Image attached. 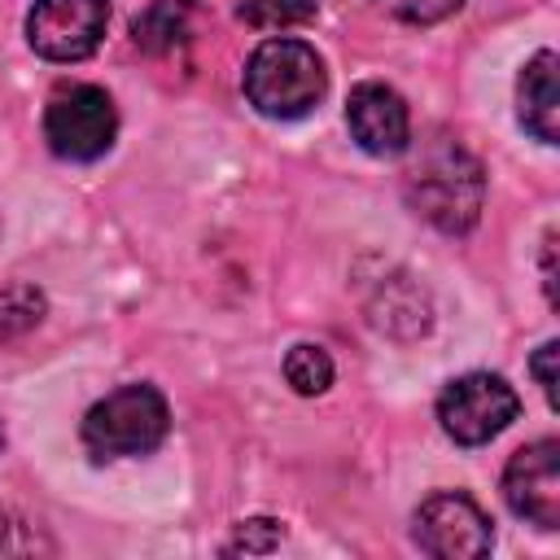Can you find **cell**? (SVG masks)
<instances>
[{
	"instance_id": "6da1fadb",
	"label": "cell",
	"mask_w": 560,
	"mask_h": 560,
	"mask_svg": "<svg viewBox=\"0 0 560 560\" xmlns=\"http://www.w3.org/2000/svg\"><path fill=\"white\" fill-rule=\"evenodd\" d=\"M407 206L433 223L446 236H464L477 228L486 206V171L481 162L451 136H438L424 144V153L411 162L402 179Z\"/></svg>"
},
{
	"instance_id": "7a4b0ae2",
	"label": "cell",
	"mask_w": 560,
	"mask_h": 560,
	"mask_svg": "<svg viewBox=\"0 0 560 560\" xmlns=\"http://www.w3.org/2000/svg\"><path fill=\"white\" fill-rule=\"evenodd\" d=\"M328 92V70L306 39H262L245 61V96L267 118H302Z\"/></svg>"
},
{
	"instance_id": "3957f363",
	"label": "cell",
	"mask_w": 560,
	"mask_h": 560,
	"mask_svg": "<svg viewBox=\"0 0 560 560\" xmlns=\"http://www.w3.org/2000/svg\"><path fill=\"white\" fill-rule=\"evenodd\" d=\"M171 429L166 398L153 385H118L83 416V446L96 459L149 455Z\"/></svg>"
},
{
	"instance_id": "277c9868",
	"label": "cell",
	"mask_w": 560,
	"mask_h": 560,
	"mask_svg": "<svg viewBox=\"0 0 560 560\" xmlns=\"http://www.w3.org/2000/svg\"><path fill=\"white\" fill-rule=\"evenodd\" d=\"M118 136V109L105 88L74 83L61 88L44 109V140L66 162H96Z\"/></svg>"
},
{
	"instance_id": "5b68a950",
	"label": "cell",
	"mask_w": 560,
	"mask_h": 560,
	"mask_svg": "<svg viewBox=\"0 0 560 560\" xmlns=\"http://www.w3.org/2000/svg\"><path fill=\"white\" fill-rule=\"evenodd\" d=\"M516 411H521L516 389L490 372L455 376L438 394V420H442L446 438H455L459 446H481V442L499 438L516 420Z\"/></svg>"
},
{
	"instance_id": "8992f818",
	"label": "cell",
	"mask_w": 560,
	"mask_h": 560,
	"mask_svg": "<svg viewBox=\"0 0 560 560\" xmlns=\"http://www.w3.org/2000/svg\"><path fill=\"white\" fill-rule=\"evenodd\" d=\"M109 26V0H35L26 13V39L48 61H83L101 48Z\"/></svg>"
},
{
	"instance_id": "52a82bcc",
	"label": "cell",
	"mask_w": 560,
	"mask_h": 560,
	"mask_svg": "<svg viewBox=\"0 0 560 560\" xmlns=\"http://www.w3.org/2000/svg\"><path fill=\"white\" fill-rule=\"evenodd\" d=\"M416 542L438 560H477L490 551V516L459 490H438L416 508Z\"/></svg>"
},
{
	"instance_id": "ba28073f",
	"label": "cell",
	"mask_w": 560,
	"mask_h": 560,
	"mask_svg": "<svg viewBox=\"0 0 560 560\" xmlns=\"http://www.w3.org/2000/svg\"><path fill=\"white\" fill-rule=\"evenodd\" d=\"M503 499L521 521L538 529H556L560 525V442L542 438L521 446L503 468Z\"/></svg>"
},
{
	"instance_id": "9c48e42d",
	"label": "cell",
	"mask_w": 560,
	"mask_h": 560,
	"mask_svg": "<svg viewBox=\"0 0 560 560\" xmlns=\"http://www.w3.org/2000/svg\"><path fill=\"white\" fill-rule=\"evenodd\" d=\"M346 127L354 144L372 158H398L411 144L407 101L389 83H359L346 101Z\"/></svg>"
},
{
	"instance_id": "30bf717a",
	"label": "cell",
	"mask_w": 560,
	"mask_h": 560,
	"mask_svg": "<svg viewBox=\"0 0 560 560\" xmlns=\"http://www.w3.org/2000/svg\"><path fill=\"white\" fill-rule=\"evenodd\" d=\"M516 105L525 131H534L542 144H556L560 136V88H556V52L542 48L525 61L516 79Z\"/></svg>"
},
{
	"instance_id": "8fae6325",
	"label": "cell",
	"mask_w": 560,
	"mask_h": 560,
	"mask_svg": "<svg viewBox=\"0 0 560 560\" xmlns=\"http://www.w3.org/2000/svg\"><path fill=\"white\" fill-rule=\"evenodd\" d=\"M131 35H136V44H140L144 52H171V48L188 35L184 4H179V0H153V4L136 18Z\"/></svg>"
},
{
	"instance_id": "7c38bea8",
	"label": "cell",
	"mask_w": 560,
	"mask_h": 560,
	"mask_svg": "<svg viewBox=\"0 0 560 560\" xmlns=\"http://www.w3.org/2000/svg\"><path fill=\"white\" fill-rule=\"evenodd\" d=\"M44 319V293L35 284H9L0 293V346L26 337Z\"/></svg>"
},
{
	"instance_id": "4fadbf2b",
	"label": "cell",
	"mask_w": 560,
	"mask_h": 560,
	"mask_svg": "<svg viewBox=\"0 0 560 560\" xmlns=\"http://www.w3.org/2000/svg\"><path fill=\"white\" fill-rule=\"evenodd\" d=\"M284 381L298 389V394H324L328 385H332V359H328V350H319V346H311V341H302V346H293L289 354H284Z\"/></svg>"
},
{
	"instance_id": "5bb4252c",
	"label": "cell",
	"mask_w": 560,
	"mask_h": 560,
	"mask_svg": "<svg viewBox=\"0 0 560 560\" xmlns=\"http://www.w3.org/2000/svg\"><path fill=\"white\" fill-rule=\"evenodd\" d=\"M236 13L249 26H298L315 18V0H236Z\"/></svg>"
},
{
	"instance_id": "9a60e30c",
	"label": "cell",
	"mask_w": 560,
	"mask_h": 560,
	"mask_svg": "<svg viewBox=\"0 0 560 560\" xmlns=\"http://www.w3.org/2000/svg\"><path fill=\"white\" fill-rule=\"evenodd\" d=\"M389 18H398V22H411V26H433V22H442V18H451L464 0H376Z\"/></svg>"
},
{
	"instance_id": "2e32d148",
	"label": "cell",
	"mask_w": 560,
	"mask_h": 560,
	"mask_svg": "<svg viewBox=\"0 0 560 560\" xmlns=\"http://www.w3.org/2000/svg\"><path fill=\"white\" fill-rule=\"evenodd\" d=\"M276 542H280V525L267 521V516H258V521H245V525L236 529L232 551H271Z\"/></svg>"
},
{
	"instance_id": "e0dca14e",
	"label": "cell",
	"mask_w": 560,
	"mask_h": 560,
	"mask_svg": "<svg viewBox=\"0 0 560 560\" xmlns=\"http://www.w3.org/2000/svg\"><path fill=\"white\" fill-rule=\"evenodd\" d=\"M556 354H560V346H556V341H542V346H538V354L529 359L534 381H538V389H542L547 407H556Z\"/></svg>"
},
{
	"instance_id": "ac0fdd59",
	"label": "cell",
	"mask_w": 560,
	"mask_h": 560,
	"mask_svg": "<svg viewBox=\"0 0 560 560\" xmlns=\"http://www.w3.org/2000/svg\"><path fill=\"white\" fill-rule=\"evenodd\" d=\"M551 254H556V232H547V241H542V289H547V302L556 306V267H551Z\"/></svg>"
},
{
	"instance_id": "d6986e66",
	"label": "cell",
	"mask_w": 560,
	"mask_h": 560,
	"mask_svg": "<svg viewBox=\"0 0 560 560\" xmlns=\"http://www.w3.org/2000/svg\"><path fill=\"white\" fill-rule=\"evenodd\" d=\"M0 446H4V429H0Z\"/></svg>"
}]
</instances>
